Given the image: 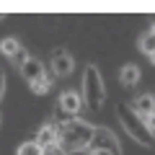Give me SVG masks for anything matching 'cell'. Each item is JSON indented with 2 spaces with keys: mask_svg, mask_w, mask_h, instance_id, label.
Instances as JSON below:
<instances>
[{
  "mask_svg": "<svg viewBox=\"0 0 155 155\" xmlns=\"http://www.w3.org/2000/svg\"><path fill=\"white\" fill-rule=\"evenodd\" d=\"M28 60H31V54H28V52H26V49H23V47H21V49H18V52H16V57H13V60H11V62H13V65H18V70H21V67H23V65H26V62H28Z\"/></svg>",
  "mask_w": 155,
  "mask_h": 155,
  "instance_id": "9a60e30c",
  "label": "cell"
},
{
  "mask_svg": "<svg viewBox=\"0 0 155 155\" xmlns=\"http://www.w3.org/2000/svg\"><path fill=\"white\" fill-rule=\"evenodd\" d=\"M91 150H109V153H114V155H122V147H119L116 134L111 132V129H106V127H96Z\"/></svg>",
  "mask_w": 155,
  "mask_h": 155,
  "instance_id": "277c9868",
  "label": "cell"
},
{
  "mask_svg": "<svg viewBox=\"0 0 155 155\" xmlns=\"http://www.w3.org/2000/svg\"><path fill=\"white\" fill-rule=\"evenodd\" d=\"M150 34H153V36H155V23H153V28H150Z\"/></svg>",
  "mask_w": 155,
  "mask_h": 155,
  "instance_id": "ffe728a7",
  "label": "cell"
},
{
  "mask_svg": "<svg viewBox=\"0 0 155 155\" xmlns=\"http://www.w3.org/2000/svg\"><path fill=\"white\" fill-rule=\"evenodd\" d=\"M49 67H52V72H54V78H67L72 72V67H75L72 54H70V52H65V49H54Z\"/></svg>",
  "mask_w": 155,
  "mask_h": 155,
  "instance_id": "5b68a950",
  "label": "cell"
},
{
  "mask_svg": "<svg viewBox=\"0 0 155 155\" xmlns=\"http://www.w3.org/2000/svg\"><path fill=\"white\" fill-rule=\"evenodd\" d=\"M145 124H147V129H150V132L155 134V114H150L147 119H145Z\"/></svg>",
  "mask_w": 155,
  "mask_h": 155,
  "instance_id": "2e32d148",
  "label": "cell"
},
{
  "mask_svg": "<svg viewBox=\"0 0 155 155\" xmlns=\"http://www.w3.org/2000/svg\"><path fill=\"white\" fill-rule=\"evenodd\" d=\"M21 75L26 78L28 83H34V80H39V78H44L47 75V67L41 60H36V57H31V60L26 62V65L21 67Z\"/></svg>",
  "mask_w": 155,
  "mask_h": 155,
  "instance_id": "52a82bcc",
  "label": "cell"
},
{
  "mask_svg": "<svg viewBox=\"0 0 155 155\" xmlns=\"http://www.w3.org/2000/svg\"><path fill=\"white\" fill-rule=\"evenodd\" d=\"M116 116H119V122H122L124 132H127L129 137L134 140V142L145 145V147H153V145H155V134L147 129L145 119H142V116H140L137 111L132 109V106L119 104V106H116Z\"/></svg>",
  "mask_w": 155,
  "mask_h": 155,
  "instance_id": "7a4b0ae2",
  "label": "cell"
},
{
  "mask_svg": "<svg viewBox=\"0 0 155 155\" xmlns=\"http://www.w3.org/2000/svg\"><path fill=\"white\" fill-rule=\"evenodd\" d=\"M83 101L91 106V109H101L106 101V83L104 75H101L98 65L88 62L83 70Z\"/></svg>",
  "mask_w": 155,
  "mask_h": 155,
  "instance_id": "3957f363",
  "label": "cell"
},
{
  "mask_svg": "<svg viewBox=\"0 0 155 155\" xmlns=\"http://www.w3.org/2000/svg\"><path fill=\"white\" fill-rule=\"evenodd\" d=\"M119 83L127 85V88H134L140 83V67L137 65H124L119 70Z\"/></svg>",
  "mask_w": 155,
  "mask_h": 155,
  "instance_id": "30bf717a",
  "label": "cell"
},
{
  "mask_svg": "<svg viewBox=\"0 0 155 155\" xmlns=\"http://www.w3.org/2000/svg\"><path fill=\"white\" fill-rule=\"evenodd\" d=\"M132 109L137 111L142 119H147L150 114H155V96H153V93H140L137 98H134Z\"/></svg>",
  "mask_w": 155,
  "mask_h": 155,
  "instance_id": "ba28073f",
  "label": "cell"
},
{
  "mask_svg": "<svg viewBox=\"0 0 155 155\" xmlns=\"http://www.w3.org/2000/svg\"><path fill=\"white\" fill-rule=\"evenodd\" d=\"M5 93V72H0V96Z\"/></svg>",
  "mask_w": 155,
  "mask_h": 155,
  "instance_id": "e0dca14e",
  "label": "cell"
},
{
  "mask_svg": "<svg viewBox=\"0 0 155 155\" xmlns=\"http://www.w3.org/2000/svg\"><path fill=\"white\" fill-rule=\"evenodd\" d=\"M96 127L85 119H70V122H62L57 127V145L62 155H75L83 153V150H91V142H93Z\"/></svg>",
  "mask_w": 155,
  "mask_h": 155,
  "instance_id": "6da1fadb",
  "label": "cell"
},
{
  "mask_svg": "<svg viewBox=\"0 0 155 155\" xmlns=\"http://www.w3.org/2000/svg\"><path fill=\"white\" fill-rule=\"evenodd\" d=\"M36 142L41 145V147H54L57 145V127L54 124H41V127H39V132H36Z\"/></svg>",
  "mask_w": 155,
  "mask_h": 155,
  "instance_id": "9c48e42d",
  "label": "cell"
},
{
  "mask_svg": "<svg viewBox=\"0 0 155 155\" xmlns=\"http://www.w3.org/2000/svg\"><path fill=\"white\" fill-rule=\"evenodd\" d=\"M137 49L142 52V54H153L155 52V36L153 34H142V36H140V41H137Z\"/></svg>",
  "mask_w": 155,
  "mask_h": 155,
  "instance_id": "4fadbf2b",
  "label": "cell"
},
{
  "mask_svg": "<svg viewBox=\"0 0 155 155\" xmlns=\"http://www.w3.org/2000/svg\"><path fill=\"white\" fill-rule=\"evenodd\" d=\"M28 85H31V93L44 96V93H49V91H52V78L44 75V78H39V80H34V83H28Z\"/></svg>",
  "mask_w": 155,
  "mask_h": 155,
  "instance_id": "7c38bea8",
  "label": "cell"
},
{
  "mask_svg": "<svg viewBox=\"0 0 155 155\" xmlns=\"http://www.w3.org/2000/svg\"><path fill=\"white\" fill-rule=\"evenodd\" d=\"M91 155H114V153H109V150H91Z\"/></svg>",
  "mask_w": 155,
  "mask_h": 155,
  "instance_id": "ac0fdd59",
  "label": "cell"
},
{
  "mask_svg": "<svg viewBox=\"0 0 155 155\" xmlns=\"http://www.w3.org/2000/svg\"><path fill=\"white\" fill-rule=\"evenodd\" d=\"M57 106H60L65 114L75 116V114L83 111V96L78 93V91H65V93L60 96V101H57Z\"/></svg>",
  "mask_w": 155,
  "mask_h": 155,
  "instance_id": "8992f818",
  "label": "cell"
},
{
  "mask_svg": "<svg viewBox=\"0 0 155 155\" xmlns=\"http://www.w3.org/2000/svg\"><path fill=\"white\" fill-rule=\"evenodd\" d=\"M150 62H153V65H155V52H153V54H150Z\"/></svg>",
  "mask_w": 155,
  "mask_h": 155,
  "instance_id": "d6986e66",
  "label": "cell"
},
{
  "mask_svg": "<svg viewBox=\"0 0 155 155\" xmlns=\"http://www.w3.org/2000/svg\"><path fill=\"white\" fill-rule=\"evenodd\" d=\"M21 49V41L18 39H13V36H8V39H3V54L8 57V60H13L16 57V52Z\"/></svg>",
  "mask_w": 155,
  "mask_h": 155,
  "instance_id": "5bb4252c",
  "label": "cell"
},
{
  "mask_svg": "<svg viewBox=\"0 0 155 155\" xmlns=\"http://www.w3.org/2000/svg\"><path fill=\"white\" fill-rule=\"evenodd\" d=\"M16 155H44V147H41L36 140H28V142L18 145V153Z\"/></svg>",
  "mask_w": 155,
  "mask_h": 155,
  "instance_id": "8fae6325",
  "label": "cell"
}]
</instances>
